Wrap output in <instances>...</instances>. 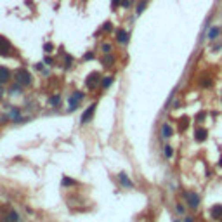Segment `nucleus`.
I'll return each mask as SVG.
<instances>
[{"label":"nucleus","instance_id":"obj_13","mask_svg":"<svg viewBox=\"0 0 222 222\" xmlns=\"http://www.w3.org/2000/svg\"><path fill=\"white\" fill-rule=\"evenodd\" d=\"M172 134H173L172 127L168 125V123H163V125H162V135H163V137H170Z\"/></svg>","mask_w":222,"mask_h":222},{"label":"nucleus","instance_id":"obj_8","mask_svg":"<svg viewBox=\"0 0 222 222\" xmlns=\"http://www.w3.org/2000/svg\"><path fill=\"white\" fill-rule=\"evenodd\" d=\"M207 137H208V132H207V129H198V130H196V134H194V139H196L198 142L207 141Z\"/></svg>","mask_w":222,"mask_h":222},{"label":"nucleus","instance_id":"obj_24","mask_svg":"<svg viewBox=\"0 0 222 222\" xmlns=\"http://www.w3.org/2000/svg\"><path fill=\"white\" fill-rule=\"evenodd\" d=\"M132 0H121V7H130Z\"/></svg>","mask_w":222,"mask_h":222},{"label":"nucleus","instance_id":"obj_3","mask_svg":"<svg viewBox=\"0 0 222 222\" xmlns=\"http://www.w3.org/2000/svg\"><path fill=\"white\" fill-rule=\"evenodd\" d=\"M101 75L97 73V71H94V73H90L89 76H87V80H85V85L90 89V90H94L96 87H97V83H101Z\"/></svg>","mask_w":222,"mask_h":222},{"label":"nucleus","instance_id":"obj_20","mask_svg":"<svg viewBox=\"0 0 222 222\" xmlns=\"http://www.w3.org/2000/svg\"><path fill=\"white\" fill-rule=\"evenodd\" d=\"M200 85H201V87H210V85H212V80H210V78H203V80H200Z\"/></svg>","mask_w":222,"mask_h":222},{"label":"nucleus","instance_id":"obj_27","mask_svg":"<svg viewBox=\"0 0 222 222\" xmlns=\"http://www.w3.org/2000/svg\"><path fill=\"white\" fill-rule=\"evenodd\" d=\"M102 30H104V31H110V30H111V23H104Z\"/></svg>","mask_w":222,"mask_h":222},{"label":"nucleus","instance_id":"obj_22","mask_svg":"<svg viewBox=\"0 0 222 222\" xmlns=\"http://www.w3.org/2000/svg\"><path fill=\"white\" fill-rule=\"evenodd\" d=\"M52 49H54V45H52L51 42H47V43H45V45H43V51H45V52H51Z\"/></svg>","mask_w":222,"mask_h":222},{"label":"nucleus","instance_id":"obj_28","mask_svg":"<svg viewBox=\"0 0 222 222\" xmlns=\"http://www.w3.org/2000/svg\"><path fill=\"white\" fill-rule=\"evenodd\" d=\"M43 62H45V64H52V57L45 56V57H43Z\"/></svg>","mask_w":222,"mask_h":222},{"label":"nucleus","instance_id":"obj_10","mask_svg":"<svg viewBox=\"0 0 222 222\" xmlns=\"http://www.w3.org/2000/svg\"><path fill=\"white\" fill-rule=\"evenodd\" d=\"M118 179H120V184H121V186H125V187H132V182L129 181V177H127V173H125V172H120Z\"/></svg>","mask_w":222,"mask_h":222},{"label":"nucleus","instance_id":"obj_12","mask_svg":"<svg viewBox=\"0 0 222 222\" xmlns=\"http://www.w3.org/2000/svg\"><path fill=\"white\" fill-rule=\"evenodd\" d=\"M113 62H115V56H113V54H106V56L102 57V64H104L106 68L113 66Z\"/></svg>","mask_w":222,"mask_h":222},{"label":"nucleus","instance_id":"obj_33","mask_svg":"<svg viewBox=\"0 0 222 222\" xmlns=\"http://www.w3.org/2000/svg\"><path fill=\"white\" fill-rule=\"evenodd\" d=\"M219 165H221V167H222V158H221V162H219Z\"/></svg>","mask_w":222,"mask_h":222},{"label":"nucleus","instance_id":"obj_14","mask_svg":"<svg viewBox=\"0 0 222 222\" xmlns=\"http://www.w3.org/2000/svg\"><path fill=\"white\" fill-rule=\"evenodd\" d=\"M146 5H148V0H139V4H137V10H135V16H141L142 10L146 9Z\"/></svg>","mask_w":222,"mask_h":222},{"label":"nucleus","instance_id":"obj_6","mask_svg":"<svg viewBox=\"0 0 222 222\" xmlns=\"http://www.w3.org/2000/svg\"><path fill=\"white\" fill-rule=\"evenodd\" d=\"M184 198H186V201L189 203L191 208H198V205H200V196H198V194H194V193H186Z\"/></svg>","mask_w":222,"mask_h":222},{"label":"nucleus","instance_id":"obj_32","mask_svg":"<svg viewBox=\"0 0 222 222\" xmlns=\"http://www.w3.org/2000/svg\"><path fill=\"white\" fill-rule=\"evenodd\" d=\"M184 222H193V219H191V217H187V219H186Z\"/></svg>","mask_w":222,"mask_h":222},{"label":"nucleus","instance_id":"obj_31","mask_svg":"<svg viewBox=\"0 0 222 222\" xmlns=\"http://www.w3.org/2000/svg\"><path fill=\"white\" fill-rule=\"evenodd\" d=\"M177 212H179V213H182V212H184V208H182L181 205H177Z\"/></svg>","mask_w":222,"mask_h":222},{"label":"nucleus","instance_id":"obj_1","mask_svg":"<svg viewBox=\"0 0 222 222\" xmlns=\"http://www.w3.org/2000/svg\"><path fill=\"white\" fill-rule=\"evenodd\" d=\"M14 78H16V83H19L21 87H30L31 85V75L24 68H19V70L16 71Z\"/></svg>","mask_w":222,"mask_h":222},{"label":"nucleus","instance_id":"obj_5","mask_svg":"<svg viewBox=\"0 0 222 222\" xmlns=\"http://www.w3.org/2000/svg\"><path fill=\"white\" fill-rule=\"evenodd\" d=\"M96 108H97V104L94 102V104H90L87 110L83 111V115H82V123H87L89 120H92V116H94V113H96Z\"/></svg>","mask_w":222,"mask_h":222},{"label":"nucleus","instance_id":"obj_11","mask_svg":"<svg viewBox=\"0 0 222 222\" xmlns=\"http://www.w3.org/2000/svg\"><path fill=\"white\" fill-rule=\"evenodd\" d=\"M212 217L213 219H222V205L212 207Z\"/></svg>","mask_w":222,"mask_h":222},{"label":"nucleus","instance_id":"obj_29","mask_svg":"<svg viewBox=\"0 0 222 222\" xmlns=\"http://www.w3.org/2000/svg\"><path fill=\"white\" fill-rule=\"evenodd\" d=\"M70 64H71V57H70V56H66V68H70Z\"/></svg>","mask_w":222,"mask_h":222},{"label":"nucleus","instance_id":"obj_30","mask_svg":"<svg viewBox=\"0 0 222 222\" xmlns=\"http://www.w3.org/2000/svg\"><path fill=\"white\" fill-rule=\"evenodd\" d=\"M2 97H4V87H2V83H0V101H2Z\"/></svg>","mask_w":222,"mask_h":222},{"label":"nucleus","instance_id":"obj_19","mask_svg":"<svg viewBox=\"0 0 222 222\" xmlns=\"http://www.w3.org/2000/svg\"><path fill=\"white\" fill-rule=\"evenodd\" d=\"M61 102V96H52V97H49V104L51 106H57Z\"/></svg>","mask_w":222,"mask_h":222},{"label":"nucleus","instance_id":"obj_9","mask_svg":"<svg viewBox=\"0 0 222 222\" xmlns=\"http://www.w3.org/2000/svg\"><path fill=\"white\" fill-rule=\"evenodd\" d=\"M10 78V73L5 66H0V83H7Z\"/></svg>","mask_w":222,"mask_h":222},{"label":"nucleus","instance_id":"obj_16","mask_svg":"<svg viewBox=\"0 0 222 222\" xmlns=\"http://www.w3.org/2000/svg\"><path fill=\"white\" fill-rule=\"evenodd\" d=\"M7 222H18L19 221V217H18V213L14 212V210H9V215H7Z\"/></svg>","mask_w":222,"mask_h":222},{"label":"nucleus","instance_id":"obj_4","mask_svg":"<svg viewBox=\"0 0 222 222\" xmlns=\"http://www.w3.org/2000/svg\"><path fill=\"white\" fill-rule=\"evenodd\" d=\"M82 99H83V94H82L80 90L73 92L71 97H70V111H75V108H78V104L82 102Z\"/></svg>","mask_w":222,"mask_h":222},{"label":"nucleus","instance_id":"obj_34","mask_svg":"<svg viewBox=\"0 0 222 222\" xmlns=\"http://www.w3.org/2000/svg\"><path fill=\"white\" fill-rule=\"evenodd\" d=\"M173 222H179V221H173Z\"/></svg>","mask_w":222,"mask_h":222},{"label":"nucleus","instance_id":"obj_26","mask_svg":"<svg viewBox=\"0 0 222 222\" xmlns=\"http://www.w3.org/2000/svg\"><path fill=\"white\" fill-rule=\"evenodd\" d=\"M62 184H64V186H70V184H73V181L68 179V177H62Z\"/></svg>","mask_w":222,"mask_h":222},{"label":"nucleus","instance_id":"obj_7","mask_svg":"<svg viewBox=\"0 0 222 222\" xmlns=\"http://www.w3.org/2000/svg\"><path fill=\"white\" fill-rule=\"evenodd\" d=\"M116 40L120 42L121 45L129 43V33H127L125 30H121V28H118V31H116Z\"/></svg>","mask_w":222,"mask_h":222},{"label":"nucleus","instance_id":"obj_2","mask_svg":"<svg viewBox=\"0 0 222 222\" xmlns=\"http://www.w3.org/2000/svg\"><path fill=\"white\" fill-rule=\"evenodd\" d=\"M12 51V43L9 42L7 37H4V35H0V56L2 57H7Z\"/></svg>","mask_w":222,"mask_h":222},{"label":"nucleus","instance_id":"obj_17","mask_svg":"<svg viewBox=\"0 0 222 222\" xmlns=\"http://www.w3.org/2000/svg\"><path fill=\"white\" fill-rule=\"evenodd\" d=\"M111 83H113V76H106L104 80H101L102 89H110V87H111Z\"/></svg>","mask_w":222,"mask_h":222},{"label":"nucleus","instance_id":"obj_23","mask_svg":"<svg viewBox=\"0 0 222 222\" xmlns=\"http://www.w3.org/2000/svg\"><path fill=\"white\" fill-rule=\"evenodd\" d=\"M165 156H167V158H170V156H172V148H170V146H165Z\"/></svg>","mask_w":222,"mask_h":222},{"label":"nucleus","instance_id":"obj_15","mask_svg":"<svg viewBox=\"0 0 222 222\" xmlns=\"http://www.w3.org/2000/svg\"><path fill=\"white\" fill-rule=\"evenodd\" d=\"M219 33H221L219 26H212V28H210V33H208V38H210V40L217 38V37H219Z\"/></svg>","mask_w":222,"mask_h":222},{"label":"nucleus","instance_id":"obj_18","mask_svg":"<svg viewBox=\"0 0 222 222\" xmlns=\"http://www.w3.org/2000/svg\"><path fill=\"white\" fill-rule=\"evenodd\" d=\"M179 123H181V125H179V129H181V130H186V127L189 125V118H187V116H182Z\"/></svg>","mask_w":222,"mask_h":222},{"label":"nucleus","instance_id":"obj_25","mask_svg":"<svg viewBox=\"0 0 222 222\" xmlns=\"http://www.w3.org/2000/svg\"><path fill=\"white\" fill-rule=\"evenodd\" d=\"M83 59H85V61H89V59H94V52H87V54L83 56Z\"/></svg>","mask_w":222,"mask_h":222},{"label":"nucleus","instance_id":"obj_21","mask_svg":"<svg viewBox=\"0 0 222 222\" xmlns=\"http://www.w3.org/2000/svg\"><path fill=\"white\" fill-rule=\"evenodd\" d=\"M101 51L106 52V54H110V52H111V45H110V43H102V45H101Z\"/></svg>","mask_w":222,"mask_h":222}]
</instances>
